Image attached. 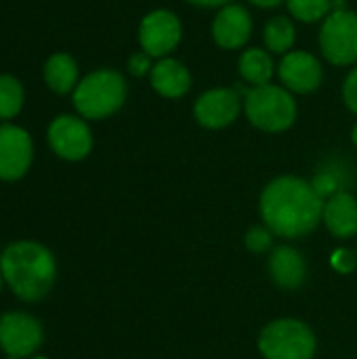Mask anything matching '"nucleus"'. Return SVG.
Wrapping results in <instances>:
<instances>
[{"label": "nucleus", "instance_id": "obj_1", "mask_svg": "<svg viewBox=\"0 0 357 359\" xmlns=\"http://www.w3.org/2000/svg\"><path fill=\"white\" fill-rule=\"evenodd\" d=\"M324 198L316 191L311 181L295 175L271 179L261 191L259 212L263 225L276 238L297 240L318 229L322 223Z\"/></svg>", "mask_w": 357, "mask_h": 359}, {"label": "nucleus", "instance_id": "obj_2", "mask_svg": "<svg viewBox=\"0 0 357 359\" xmlns=\"http://www.w3.org/2000/svg\"><path fill=\"white\" fill-rule=\"evenodd\" d=\"M6 288L23 303H40L57 284V259L38 240H15L0 252Z\"/></svg>", "mask_w": 357, "mask_h": 359}, {"label": "nucleus", "instance_id": "obj_3", "mask_svg": "<svg viewBox=\"0 0 357 359\" xmlns=\"http://www.w3.org/2000/svg\"><path fill=\"white\" fill-rule=\"evenodd\" d=\"M128 86L120 72L97 69L84 76L74 95V107L84 120H103L114 116L126 101Z\"/></svg>", "mask_w": 357, "mask_h": 359}, {"label": "nucleus", "instance_id": "obj_4", "mask_svg": "<svg viewBox=\"0 0 357 359\" xmlns=\"http://www.w3.org/2000/svg\"><path fill=\"white\" fill-rule=\"evenodd\" d=\"M244 114L263 133H284L297 120V101L288 88L271 82L250 86L244 95Z\"/></svg>", "mask_w": 357, "mask_h": 359}, {"label": "nucleus", "instance_id": "obj_5", "mask_svg": "<svg viewBox=\"0 0 357 359\" xmlns=\"http://www.w3.org/2000/svg\"><path fill=\"white\" fill-rule=\"evenodd\" d=\"M257 347L265 359H314L318 339L303 320L280 318L263 326Z\"/></svg>", "mask_w": 357, "mask_h": 359}, {"label": "nucleus", "instance_id": "obj_6", "mask_svg": "<svg viewBox=\"0 0 357 359\" xmlns=\"http://www.w3.org/2000/svg\"><path fill=\"white\" fill-rule=\"evenodd\" d=\"M320 48L332 65L357 63V15L347 8H335L320 29Z\"/></svg>", "mask_w": 357, "mask_h": 359}, {"label": "nucleus", "instance_id": "obj_7", "mask_svg": "<svg viewBox=\"0 0 357 359\" xmlns=\"http://www.w3.org/2000/svg\"><path fill=\"white\" fill-rule=\"evenodd\" d=\"M42 343L44 328L32 313L6 311L0 316V351L6 358H34L38 355Z\"/></svg>", "mask_w": 357, "mask_h": 359}, {"label": "nucleus", "instance_id": "obj_8", "mask_svg": "<svg viewBox=\"0 0 357 359\" xmlns=\"http://www.w3.org/2000/svg\"><path fill=\"white\" fill-rule=\"evenodd\" d=\"M46 141L53 154L65 162H80L93 151V133L82 116H57L48 124Z\"/></svg>", "mask_w": 357, "mask_h": 359}, {"label": "nucleus", "instance_id": "obj_9", "mask_svg": "<svg viewBox=\"0 0 357 359\" xmlns=\"http://www.w3.org/2000/svg\"><path fill=\"white\" fill-rule=\"evenodd\" d=\"M34 162L32 135L11 122L0 124V181L15 183L27 175Z\"/></svg>", "mask_w": 357, "mask_h": 359}, {"label": "nucleus", "instance_id": "obj_10", "mask_svg": "<svg viewBox=\"0 0 357 359\" xmlns=\"http://www.w3.org/2000/svg\"><path fill=\"white\" fill-rule=\"evenodd\" d=\"M181 36H183V27L173 11L156 8L141 19L139 44L149 57L156 59L168 57L179 46Z\"/></svg>", "mask_w": 357, "mask_h": 359}, {"label": "nucleus", "instance_id": "obj_11", "mask_svg": "<svg viewBox=\"0 0 357 359\" xmlns=\"http://www.w3.org/2000/svg\"><path fill=\"white\" fill-rule=\"evenodd\" d=\"M242 109V99L234 88H210L196 99L194 118L200 126L210 130L227 128L236 122Z\"/></svg>", "mask_w": 357, "mask_h": 359}, {"label": "nucleus", "instance_id": "obj_12", "mask_svg": "<svg viewBox=\"0 0 357 359\" xmlns=\"http://www.w3.org/2000/svg\"><path fill=\"white\" fill-rule=\"evenodd\" d=\"M278 76L282 80V86L290 93L309 95L322 84L324 69L316 55L307 50H290L282 57L278 65Z\"/></svg>", "mask_w": 357, "mask_h": 359}, {"label": "nucleus", "instance_id": "obj_13", "mask_svg": "<svg viewBox=\"0 0 357 359\" xmlns=\"http://www.w3.org/2000/svg\"><path fill=\"white\" fill-rule=\"evenodd\" d=\"M252 36V17L242 4H225L213 21V40L223 50H238L246 46Z\"/></svg>", "mask_w": 357, "mask_h": 359}, {"label": "nucleus", "instance_id": "obj_14", "mask_svg": "<svg viewBox=\"0 0 357 359\" xmlns=\"http://www.w3.org/2000/svg\"><path fill=\"white\" fill-rule=\"evenodd\" d=\"M267 271L278 288L299 290L307 280V261L295 246H274L267 259Z\"/></svg>", "mask_w": 357, "mask_h": 359}, {"label": "nucleus", "instance_id": "obj_15", "mask_svg": "<svg viewBox=\"0 0 357 359\" xmlns=\"http://www.w3.org/2000/svg\"><path fill=\"white\" fill-rule=\"evenodd\" d=\"M322 223L337 240L357 236V200L349 191H337L324 200Z\"/></svg>", "mask_w": 357, "mask_h": 359}, {"label": "nucleus", "instance_id": "obj_16", "mask_svg": "<svg viewBox=\"0 0 357 359\" xmlns=\"http://www.w3.org/2000/svg\"><path fill=\"white\" fill-rule=\"evenodd\" d=\"M149 82H151V88L160 97L181 99L191 88V74L181 61H177L173 57H164L154 63V67L149 72Z\"/></svg>", "mask_w": 357, "mask_h": 359}, {"label": "nucleus", "instance_id": "obj_17", "mask_svg": "<svg viewBox=\"0 0 357 359\" xmlns=\"http://www.w3.org/2000/svg\"><path fill=\"white\" fill-rule=\"evenodd\" d=\"M78 63L67 53H55L48 57L44 65V82L46 86L57 95L74 93L78 86Z\"/></svg>", "mask_w": 357, "mask_h": 359}, {"label": "nucleus", "instance_id": "obj_18", "mask_svg": "<svg viewBox=\"0 0 357 359\" xmlns=\"http://www.w3.org/2000/svg\"><path fill=\"white\" fill-rule=\"evenodd\" d=\"M238 72L250 86H263V84L271 82L274 72H276V63H274L271 53L267 48L250 46L240 55Z\"/></svg>", "mask_w": 357, "mask_h": 359}, {"label": "nucleus", "instance_id": "obj_19", "mask_svg": "<svg viewBox=\"0 0 357 359\" xmlns=\"http://www.w3.org/2000/svg\"><path fill=\"white\" fill-rule=\"evenodd\" d=\"M263 40H265V48L274 55H286L290 53V48L295 46V40H297V29H295V23L284 17V15H278V17H271L267 23H265V29H263Z\"/></svg>", "mask_w": 357, "mask_h": 359}, {"label": "nucleus", "instance_id": "obj_20", "mask_svg": "<svg viewBox=\"0 0 357 359\" xmlns=\"http://www.w3.org/2000/svg\"><path fill=\"white\" fill-rule=\"evenodd\" d=\"M23 86L21 82L11 76V74H2L0 76V120L2 122H11L13 118L19 116V111L23 109Z\"/></svg>", "mask_w": 357, "mask_h": 359}, {"label": "nucleus", "instance_id": "obj_21", "mask_svg": "<svg viewBox=\"0 0 357 359\" xmlns=\"http://www.w3.org/2000/svg\"><path fill=\"white\" fill-rule=\"evenodd\" d=\"M286 4H288V13L305 23L324 21L335 11L332 0H286Z\"/></svg>", "mask_w": 357, "mask_h": 359}, {"label": "nucleus", "instance_id": "obj_22", "mask_svg": "<svg viewBox=\"0 0 357 359\" xmlns=\"http://www.w3.org/2000/svg\"><path fill=\"white\" fill-rule=\"evenodd\" d=\"M274 233L269 227L265 225H252L246 236H244V246L248 252H255V255H263V252H271L274 250Z\"/></svg>", "mask_w": 357, "mask_h": 359}, {"label": "nucleus", "instance_id": "obj_23", "mask_svg": "<svg viewBox=\"0 0 357 359\" xmlns=\"http://www.w3.org/2000/svg\"><path fill=\"white\" fill-rule=\"evenodd\" d=\"M330 265L335 271L343 273V276H349L357 269V250H351V248H339L332 252L330 257Z\"/></svg>", "mask_w": 357, "mask_h": 359}, {"label": "nucleus", "instance_id": "obj_24", "mask_svg": "<svg viewBox=\"0 0 357 359\" xmlns=\"http://www.w3.org/2000/svg\"><path fill=\"white\" fill-rule=\"evenodd\" d=\"M343 101L357 116V65L349 72V76L343 82Z\"/></svg>", "mask_w": 357, "mask_h": 359}, {"label": "nucleus", "instance_id": "obj_25", "mask_svg": "<svg viewBox=\"0 0 357 359\" xmlns=\"http://www.w3.org/2000/svg\"><path fill=\"white\" fill-rule=\"evenodd\" d=\"M151 67H154V63H151V57H149L145 50H141V53H135V55L128 59V72H130L135 78H141V76L149 74V72H151Z\"/></svg>", "mask_w": 357, "mask_h": 359}, {"label": "nucleus", "instance_id": "obj_26", "mask_svg": "<svg viewBox=\"0 0 357 359\" xmlns=\"http://www.w3.org/2000/svg\"><path fill=\"white\" fill-rule=\"evenodd\" d=\"M189 4H196V6H206V8H213V6H225L229 4L231 0H187Z\"/></svg>", "mask_w": 357, "mask_h": 359}, {"label": "nucleus", "instance_id": "obj_27", "mask_svg": "<svg viewBox=\"0 0 357 359\" xmlns=\"http://www.w3.org/2000/svg\"><path fill=\"white\" fill-rule=\"evenodd\" d=\"M250 2L257 4V6H261V8H274V6H280L286 0H250Z\"/></svg>", "mask_w": 357, "mask_h": 359}, {"label": "nucleus", "instance_id": "obj_28", "mask_svg": "<svg viewBox=\"0 0 357 359\" xmlns=\"http://www.w3.org/2000/svg\"><path fill=\"white\" fill-rule=\"evenodd\" d=\"M351 141L356 143V147H357V122H356V126L351 128Z\"/></svg>", "mask_w": 357, "mask_h": 359}, {"label": "nucleus", "instance_id": "obj_29", "mask_svg": "<svg viewBox=\"0 0 357 359\" xmlns=\"http://www.w3.org/2000/svg\"><path fill=\"white\" fill-rule=\"evenodd\" d=\"M4 288H6V284H4V278H2V271H0V294H2Z\"/></svg>", "mask_w": 357, "mask_h": 359}, {"label": "nucleus", "instance_id": "obj_30", "mask_svg": "<svg viewBox=\"0 0 357 359\" xmlns=\"http://www.w3.org/2000/svg\"><path fill=\"white\" fill-rule=\"evenodd\" d=\"M29 359H50V358H46V355H40V353H38V355H34V358H29Z\"/></svg>", "mask_w": 357, "mask_h": 359}, {"label": "nucleus", "instance_id": "obj_31", "mask_svg": "<svg viewBox=\"0 0 357 359\" xmlns=\"http://www.w3.org/2000/svg\"><path fill=\"white\" fill-rule=\"evenodd\" d=\"M4 359H19V358H4Z\"/></svg>", "mask_w": 357, "mask_h": 359}]
</instances>
